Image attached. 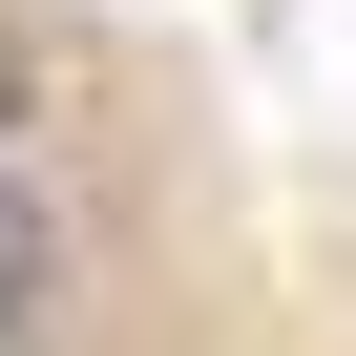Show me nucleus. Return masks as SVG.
Instances as JSON below:
<instances>
[{
	"instance_id": "f257e3e1",
	"label": "nucleus",
	"mask_w": 356,
	"mask_h": 356,
	"mask_svg": "<svg viewBox=\"0 0 356 356\" xmlns=\"http://www.w3.org/2000/svg\"><path fill=\"white\" fill-rule=\"evenodd\" d=\"M42 314H63V210L22 189V168H0V356H22Z\"/></svg>"
},
{
	"instance_id": "f03ea898",
	"label": "nucleus",
	"mask_w": 356,
	"mask_h": 356,
	"mask_svg": "<svg viewBox=\"0 0 356 356\" xmlns=\"http://www.w3.org/2000/svg\"><path fill=\"white\" fill-rule=\"evenodd\" d=\"M22 105H42V63H22V22H0V126H22Z\"/></svg>"
}]
</instances>
